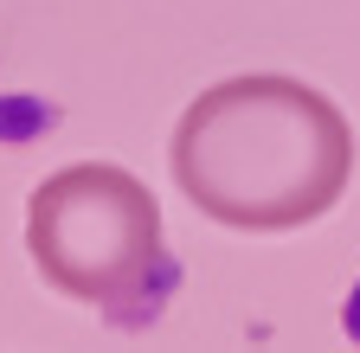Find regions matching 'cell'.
<instances>
[{
	"label": "cell",
	"mask_w": 360,
	"mask_h": 353,
	"mask_svg": "<svg viewBox=\"0 0 360 353\" xmlns=\"http://www.w3.org/2000/svg\"><path fill=\"white\" fill-rule=\"evenodd\" d=\"M174 187L232 232H302L354 180V128L302 77L251 71L200 91L167 142Z\"/></svg>",
	"instance_id": "cell-1"
},
{
	"label": "cell",
	"mask_w": 360,
	"mask_h": 353,
	"mask_svg": "<svg viewBox=\"0 0 360 353\" xmlns=\"http://www.w3.org/2000/svg\"><path fill=\"white\" fill-rule=\"evenodd\" d=\"M26 257L58 295L90 308L142 295L161 263V206L129 167H58L26 199Z\"/></svg>",
	"instance_id": "cell-2"
}]
</instances>
